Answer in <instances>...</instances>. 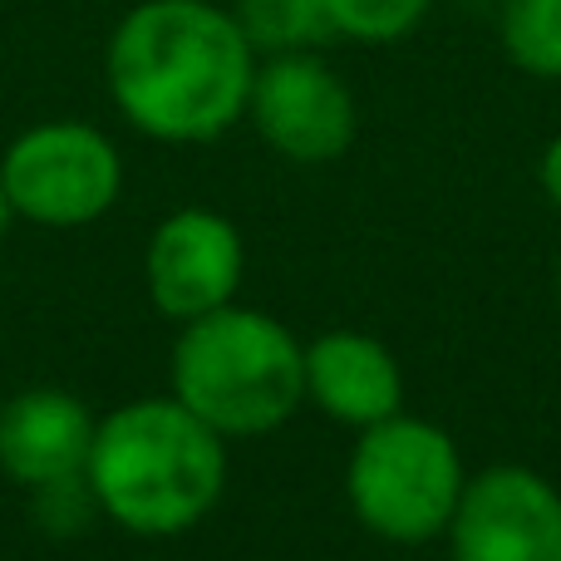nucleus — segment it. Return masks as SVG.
I'll return each instance as SVG.
<instances>
[{
  "mask_svg": "<svg viewBox=\"0 0 561 561\" xmlns=\"http://www.w3.org/2000/svg\"><path fill=\"white\" fill-rule=\"evenodd\" d=\"M256 49L232 5L138 0L104 49V84L128 128L158 144H213L247 118Z\"/></svg>",
  "mask_w": 561,
  "mask_h": 561,
  "instance_id": "obj_1",
  "label": "nucleus"
},
{
  "mask_svg": "<svg viewBox=\"0 0 561 561\" xmlns=\"http://www.w3.org/2000/svg\"><path fill=\"white\" fill-rule=\"evenodd\" d=\"M84 478L99 513L124 533L178 537L222 503L227 438L183 399L144 394L94 424Z\"/></svg>",
  "mask_w": 561,
  "mask_h": 561,
  "instance_id": "obj_2",
  "label": "nucleus"
},
{
  "mask_svg": "<svg viewBox=\"0 0 561 561\" xmlns=\"http://www.w3.org/2000/svg\"><path fill=\"white\" fill-rule=\"evenodd\" d=\"M173 399L222 438L276 434L306 404V345L252 306H217L183 320L173 340Z\"/></svg>",
  "mask_w": 561,
  "mask_h": 561,
  "instance_id": "obj_3",
  "label": "nucleus"
},
{
  "mask_svg": "<svg viewBox=\"0 0 561 561\" xmlns=\"http://www.w3.org/2000/svg\"><path fill=\"white\" fill-rule=\"evenodd\" d=\"M463 483L468 473L454 434L404 409L385 424L359 428L345 463V497L355 517L394 547H424L444 537Z\"/></svg>",
  "mask_w": 561,
  "mask_h": 561,
  "instance_id": "obj_4",
  "label": "nucleus"
},
{
  "mask_svg": "<svg viewBox=\"0 0 561 561\" xmlns=\"http://www.w3.org/2000/svg\"><path fill=\"white\" fill-rule=\"evenodd\" d=\"M0 187L20 222L75 232L89 227L124 193V153L114 138L79 118H45L25 128L0 158Z\"/></svg>",
  "mask_w": 561,
  "mask_h": 561,
  "instance_id": "obj_5",
  "label": "nucleus"
},
{
  "mask_svg": "<svg viewBox=\"0 0 561 561\" xmlns=\"http://www.w3.org/2000/svg\"><path fill=\"white\" fill-rule=\"evenodd\" d=\"M247 118L262 144L290 163H335L359 134L355 94L320 59V49L256 59Z\"/></svg>",
  "mask_w": 561,
  "mask_h": 561,
  "instance_id": "obj_6",
  "label": "nucleus"
},
{
  "mask_svg": "<svg viewBox=\"0 0 561 561\" xmlns=\"http://www.w3.org/2000/svg\"><path fill=\"white\" fill-rule=\"evenodd\" d=\"M448 561H561V493L523 463H493L463 483L448 517Z\"/></svg>",
  "mask_w": 561,
  "mask_h": 561,
  "instance_id": "obj_7",
  "label": "nucleus"
},
{
  "mask_svg": "<svg viewBox=\"0 0 561 561\" xmlns=\"http://www.w3.org/2000/svg\"><path fill=\"white\" fill-rule=\"evenodd\" d=\"M247 276V242L217 207H178L153 227L144 252L148 300L168 320H197L232 306Z\"/></svg>",
  "mask_w": 561,
  "mask_h": 561,
  "instance_id": "obj_8",
  "label": "nucleus"
},
{
  "mask_svg": "<svg viewBox=\"0 0 561 561\" xmlns=\"http://www.w3.org/2000/svg\"><path fill=\"white\" fill-rule=\"evenodd\" d=\"M306 399L359 434L404 409V365L379 335L325 330L306 345Z\"/></svg>",
  "mask_w": 561,
  "mask_h": 561,
  "instance_id": "obj_9",
  "label": "nucleus"
},
{
  "mask_svg": "<svg viewBox=\"0 0 561 561\" xmlns=\"http://www.w3.org/2000/svg\"><path fill=\"white\" fill-rule=\"evenodd\" d=\"M99 419L65 389H20L0 404V473L20 488H45L84 473Z\"/></svg>",
  "mask_w": 561,
  "mask_h": 561,
  "instance_id": "obj_10",
  "label": "nucleus"
},
{
  "mask_svg": "<svg viewBox=\"0 0 561 561\" xmlns=\"http://www.w3.org/2000/svg\"><path fill=\"white\" fill-rule=\"evenodd\" d=\"M232 15L256 55H300L335 39L325 0H232Z\"/></svg>",
  "mask_w": 561,
  "mask_h": 561,
  "instance_id": "obj_11",
  "label": "nucleus"
},
{
  "mask_svg": "<svg viewBox=\"0 0 561 561\" xmlns=\"http://www.w3.org/2000/svg\"><path fill=\"white\" fill-rule=\"evenodd\" d=\"M497 45L533 79H561V0H503Z\"/></svg>",
  "mask_w": 561,
  "mask_h": 561,
  "instance_id": "obj_12",
  "label": "nucleus"
},
{
  "mask_svg": "<svg viewBox=\"0 0 561 561\" xmlns=\"http://www.w3.org/2000/svg\"><path fill=\"white\" fill-rule=\"evenodd\" d=\"M335 39L355 45H399L428 20L434 0H325Z\"/></svg>",
  "mask_w": 561,
  "mask_h": 561,
  "instance_id": "obj_13",
  "label": "nucleus"
},
{
  "mask_svg": "<svg viewBox=\"0 0 561 561\" xmlns=\"http://www.w3.org/2000/svg\"><path fill=\"white\" fill-rule=\"evenodd\" d=\"M30 513H35V523L45 527L49 537H75V533H84L94 517H104L84 473L59 478V483H45V488H30Z\"/></svg>",
  "mask_w": 561,
  "mask_h": 561,
  "instance_id": "obj_14",
  "label": "nucleus"
},
{
  "mask_svg": "<svg viewBox=\"0 0 561 561\" xmlns=\"http://www.w3.org/2000/svg\"><path fill=\"white\" fill-rule=\"evenodd\" d=\"M537 183H542L547 203H552L557 213H561V134L542 148V158H537Z\"/></svg>",
  "mask_w": 561,
  "mask_h": 561,
  "instance_id": "obj_15",
  "label": "nucleus"
},
{
  "mask_svg": "<svg viewBox=\"0 0 561 561\" xmlns=\"http://www.w3.org/2000/svg\"><path fill=\"white\" fill-rule=\"evenodd\" d=\"M20 217H15V207H10V197H5V187H0V242H5V232L15 227Z\"/></svg>",
  "mask_w": 561,
  "mask_h": 561,
  "instance_id": "obj_16",
  "label": "nucleus"
},
{
  "mask_svg": "<svg viewBox=\"0 0 561 561\" xmlns=\"http://www.w3.org/2000/svg\"><path fill=\"white\" fill-rule=\"evenodd\" d=\"M557 300H561V256H557Z\"/></svg>",
  "mask_w": 561,
  "mask_h": 561,
  "instance_id": "obj_17",
  "label": "nucleus"
}]
</instances>
